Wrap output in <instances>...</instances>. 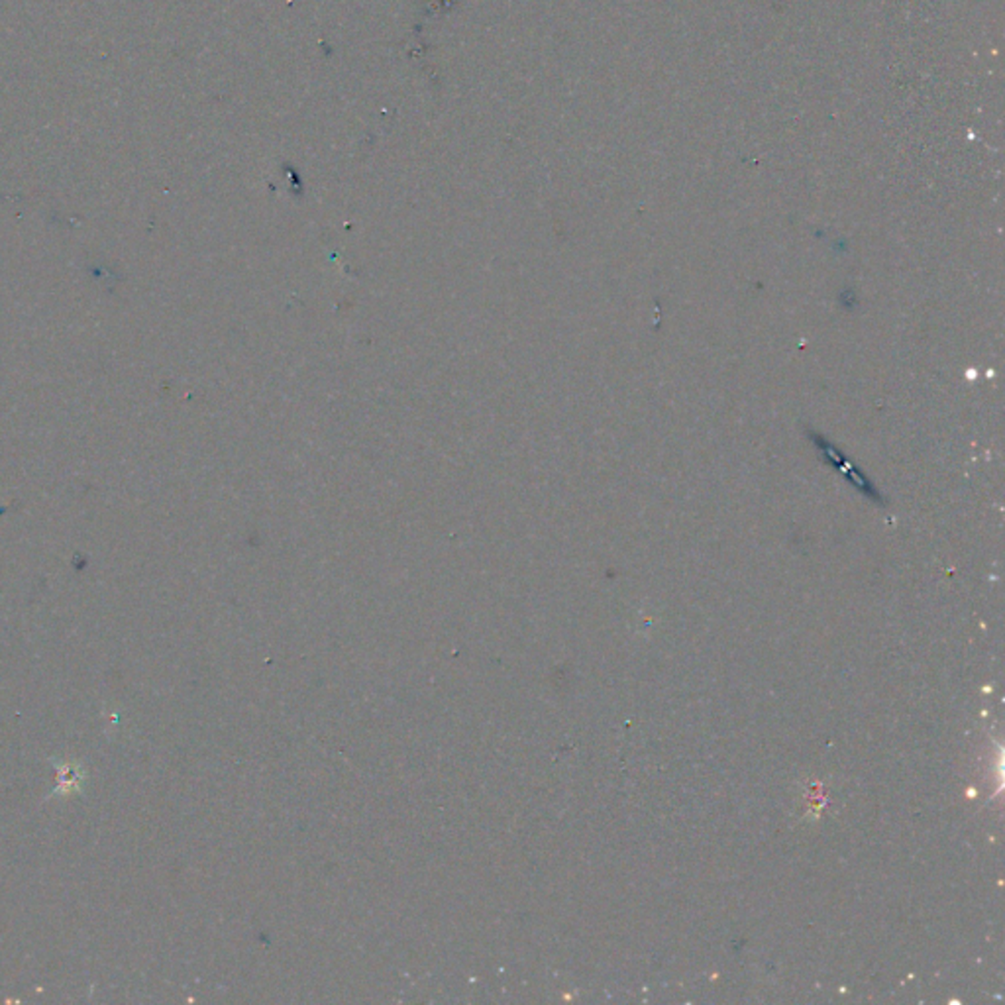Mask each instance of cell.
<instances>
[{
	"label": "cell",
	"instance_id": "1",
	"mask_svg": "<svg viewBox=\"0 0 1005 1005\" xmlns=\"http://www.w3.org/2000/svg\"><path fill=\"white\" fill-rule=\"evenodd\" d=\"M809 436H811V440H813V444H815V448H817L819 452H823L824 460H827L831 465H834V468H839V470L844 473L846 482H851V483L858 489L860 493L866 495V497H870L872 501L882 502V495L878 493V489L874 487V483H872L866 475L860 473V472L854 468V465L844 458V454H843V452L836 450V448L831 444V442H829L827 438H823L821 434L809 433Z\"/></svg>",
	"mask_w": 1005,
	"mask_h": 1005
},
{
	"label": "cell",
	"instance_id": "2",
	"mask_svg": "<svg viewBox=\"0 0 1005 1005\" xmlns=\"http://www.w3.org/2000/svg\"><path fill=\"white\" fill-rule=\"evenodd\" d=\"M55 768H57V785L54 787L52 795H57V794H73V792H79V789L83 787V784H85V770L81 768L79 764H73V762H55Z\"/></svg>",
	"mask_w": 1005,
	"mask_h": 1005
}]
</instances>
